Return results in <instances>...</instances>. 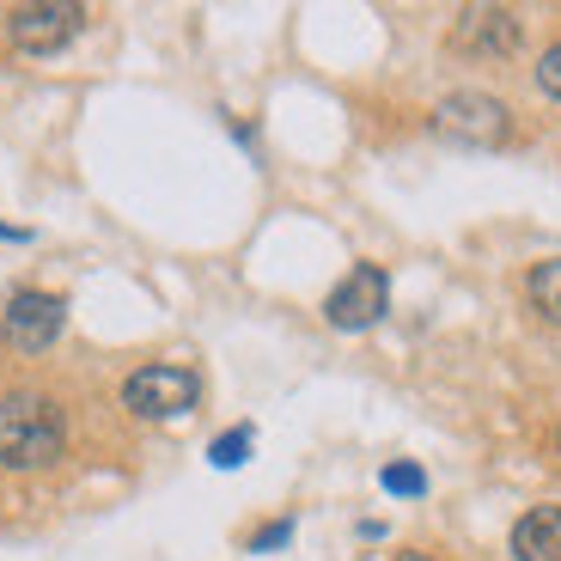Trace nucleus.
Returning a JSON list of instances; mask_svg holds the SVG:
<instances>
[{
    "label": "nucleus",
    "mask_w": 561,
    "mask_h": 561,
    "mask_svg": "<svg viewBox=\"0 0 561 561\" xmlns=\"http://www.w3.org/2000/svg\"><path fill=\"white\" fill-rule=\"evenodd\" d=\"M451 43H458L463 56H513L519 49V19L506 13V7H463Z\"/></svg>",
    "instance_id": "7"
},
{
    "label": "nucleus",
    "mask_w": 561,
    "mask_h": 561,
    "mask_svg": "<svg viewBox=\"0 0 561 561\" xmlns=\"http://www.w3.org/2000/svg\"><path fill=\"white\" fill-rule=\"evenodd\" d=\"M537 85H543L549 99H561V43L543 49V61H537Z\"/></svg>",
    "instance_id": "12"
},
{
    "label": "nucleus",
    "mask_w": 561,
    "mask_h": 561,
    "mask_svg": "<svg viewBox=\"0 0 561 561\" xmlns=\"http://www.w3.org/2000/svg\"><path fill=\"white\" fill-rule=\"evenodd\" d=\"M123 403L135 409L140 421H165V415H190V409L202 403V379L190 373V366H140V373H128L123 385Z\"/></svg>",
    "instance_id": "2"
},
{
    "label": "nucleus",
    "mask_w": 561,
    "mask_h": 561,
    "mask_svg": "<svg viewBox=\"0 0 561 561\" xmlns=\"http://www.w3.org/2000/svg\"><path fill=\"white\" fill-rule=\"evenodd\" d=\"M397 561H434V556H397Z\"/></svg>",
    "instance_id": "14"
},
{
    "label": "nucleus",
    "mask_w": 561,
    "mask_h": 561,
    "mask_svg": "<svg viewBox=\"0 0 561 561\" xmlns=\"http://www.w3.org/2000/svg\"><path fill=\"white\" fill-rule=\"evenodd\" d=\"M244 451H251V427H232V434H220L208 446V458L220 463V470H232V463H244Z\"/></svg>",
    "instance_id": "10"
},
{
    "label": "nucleus",
    "mask_w": 561,
    "mask_h": 561,
    "mask_svg": "<svg viewBox=\"0 0 561 561\" xmlns=\"http://www.w3.org/2000/svg\"><path fill=\"white\" fill-rule=\"evenodd\" d=\"M525 294H531V306L543 311L549 323H561V256H549V263H537L531 275H525Z\"/></svg>",
    "instance_id": "9"
},
{
    "label": "nucleus",
    "mask_w": 561,
    "mask_h": 561,
    "mask_svg": "<svg viewBox=\"0 0 561 561\" xmlns=\"http://www.w3.org/2000/svg\"><path fill=\"white\" fill-rule=\"evenodd\" d=\"M61 318H68V306H61L56 294L25 287V294H13L7 311H0V336L13 342V348H25V354H43L49 342L61 336Z\"/></svg>",
    "instance_id": "5"
},
{
    "label": "nucleus",
    "mask_w": 561,
    "mask_h": 561,
    "mask_svg": "<svg viewBox=\"0 0 561 561\" xmlns=\"http://www.w3.org/2000/svg\"><path fill=\"white\" fill-rule=\"evenodd\" d=\"M61 409L37 391H7L0 397V463L7 470H43L61 458Z\"/></svg>",
    "instance_id": "1"
},
{
    "label": "nucleus",
    "mask_w": 561,
    "mask_h": 561,
    "mask_svg": "<svg viewBox=\"0 0 561 561\" xmlns=\"http://www.w3.org/2000/svg\"><path fill=\"white\" fill-rule=\"evenodd\" d=\"M287 537H294V519H275V525H263V531L251 537V549H280Z\"/></svg>",
    "instance_id": "13"
},
{
    "label": "nucleus",
    "mask_w": 561,
    "mask_h": 561,
    "mask_svg": "<svg viewBox=\"0 0 561 561\" xmlns=\"http://www.w3.org/2000/svg\"><path fill=\"white\" fill-rule=\"evenodd\" d=\"M513 556L519 561H561V506H531L513 525Z\"/></svg>",
    "instance_id": "8"
},
{
    "label": "nucleus",
    "mask_w": 561,
    "mask_h": 561,
    "mask_svg": "<svg viewBox=\"0 0 561 561\" xmlns=\"http://www.w3.org/2000/svg\"><path fill=\"white\" fill-rule=\"evenodd\" d=\"M385 306H391V280H385V268L379 263H360L336 294L323 299V318L336 323V330H366V323L385 318Z\"/></svg>",
    "instance_id": "6"
},
{
    "label": "nucleus",
    "mask_w": 561,
    "mask_h": 561,
    "mask_svg": "<svg viewBox=\"0 0 561 561\" xmlns=\"http://www.w3.org/2000/svg\"><path fill=\"white\" fill-rule=\"evenodd\" d=\"M80 19H85V7H73V0H25V7L7 13V37L25 56H56V49L73 43Z\"/></svg>",
    "instance_id": "4"
},
{
    "label": "nucleus",
    "mask_w": 561,
    "mask_h": 561,
    "mask_svg": "<svg viewBox=\"0 0 561 561\" xmlns=\"http://www.w3.org/2000/svg\"><path fill=\"white\" fill-rule=\"evenodd\" d=\"M385 489H391V494H421L427 482H421L415 463H391V470H385Z\"/></svg>",
    "instance_id": "11"
},
{
    "label": "nucleus",
    "mask_w": 561,
    "mask_h": 561,
    "mask_svg": "<svg viewBox=\"0 0 561 561\" xmlns=\"http://www.w3.org/2000/svg\"><path fill=\"white\" fill-rule=\"evenodd\" d=\"M434 128L446 140H458V147H501L513 135V116L489 92H451V99L434 104Z\"/></svg>",
    "instance_id": "3"
}]
</instances>
